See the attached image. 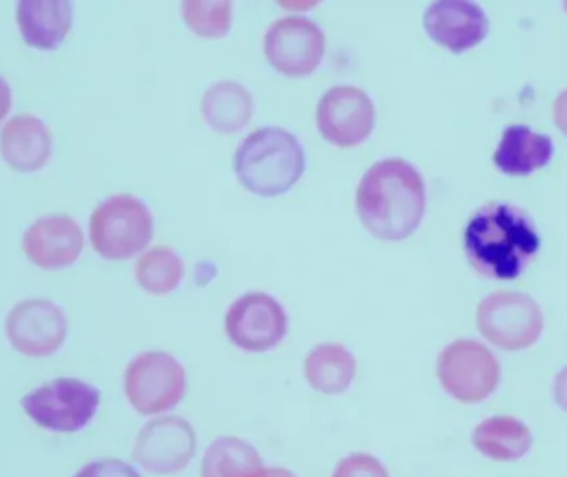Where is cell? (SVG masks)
<instances>
[{"instance_id":"6da1fadb","label":"cell","mask_w":567,"mask_h":477,"mask_svg":"<svg viewBox=\"0 0 567 477\" xmlns=\"http://www.w3.org/2000/svg\"><path fill=\"white\" fill-rule=\"evenodd\" d=\"M360 221L382 240L410 238L425 216L426 188L419 169L392 156L373 163L357 186Z\"/></svg>"},{"instance_id":"7a4b0ae2","label":"cell","mask_w":567,"mask_h":477,"mask_svg":"<svg viewBox=\"0 0 567 477\" xmlns=\"http://www.w3.org/2000/svg\"><path fill=\"white\" fill-rule=\"evenodd\" d=\"M463 243L476 272L488 279L512 280L535 259L542 238L523 209L508 203H489L473 212Z\"/></svg>"},{"instance_id":"3957f363","label":"cell","mask_w":567,"mask_h":477,"mask_svg":"<svg viewBox=\"0 0 567 477\" xmlns=\"http://www.w3.org/2000/svg\"><path fill=\"white\" fill-rule=\"evenodd\" d=\"M235 172L239 183L255 195H282L306 172L302 143L282 126H262L239 143Z\"/></svg>"},{"instance_id":"277c9868","label":"cell","mask_w":567,"mask_h":477,"mask_svg":"<svg viewBox=\"0 0 567 477\" xmlns=\"http://www.w3.org/2000/svg\"><path fill=\"white\" fill-rule=\"evenodd\" d=\"M476 326L498 349L519 352L538 342L545 330V317L528 293L496 290L480 302Z\"/></svg>"},{"instance_id":"5b68a950","label":"cell","mask_w":567,"mask_h":477,"mask_svg":"<svg viewBox=\"0 0 567 477\" xmlns=\"http://www.w3.org/2000/svg\"><path fill=\"white\" fill-rule=\"evenodd\" d=\"M153 236V215L133 195H113L96 206L90 218V238L100 256L128 259L148 246Z\"/></svg>"},{"instance_id":"8992f818","label":"cell","mask_w":567,"mask_h":477,"mask_svg":"<svg viewBox=\"0 0 567 477\" xmlns=\"http://www.w3.org/2000/svg\"><path fill=\"white\" fill-rule=\"evenodd\" d=\"M100 406V392L79 379H56L22 398V409L40 428L76 433L90 425Z\"/></svg>"},{"instance_id":"52a82bcc","label":"cell","mask_w":567,"mask_h":477,"mask_svg":"<svg viewBox=\"0 0 567 477\" xmlns=\"http://www.w3.org/2000/svg\"><path fill=\"white\" fill-rule=\"evenodd\" d=\"M436 375L456 402L478 405L498 388L502 365L492 350L472 339H460L440 352Z\"/></svg>"},{"instance_id":"ba28073f","label":"cell","mask_w":567,"mask_h":477,"mask_svg":"<svg viewBox=\"0 0 567 477\" xmlns=\"http://www.w3.org/2000/svg\"><path fill=\"white\" fill-rule=\"evenodd\" d=\"M185 393V369L169 353H140L126 369L125 395L140 415L168 412L182 402Z\"/></svg>"},{"instance_id":"9c48e42d","label":"cell","mask_w":567,"mask_h":477,"mask_svg":"<svg viewBox=\"0 0 567 477\" xmlns=\"http://www.w3.org/2000/svg\"><path fill=\"white\" fill-rule=\"evenodd\" d=\"M317 126L327 142L352 148L373 132L375 105L359 86H330L317 103Z\"/></svg>"},{"instance_id":"30bf717a","label":"cell","mask_w":567,"mask_h":477,"mask_svg":"<svg viewBox=\"0 0 567 477\" xmlns=\"http://www.w3.org/2000/svg\"><path fill=\"white\" fill-rule=\"evenodd\" d=\"M326 43V33L309 17H281L266 32V59L286 75H309L322 62Z\"/></svg>"},{"instance_id":"8fae6325","label":"cell","mask_w":567,"mask_h":477,"mask_svg":"<svg viewBox=\"0 0 567 477\" xmlns=\"http://www.w3.org/2000/svg\"><path fill=\"white\" fill-rule=\"evenodd\" d=\"M226 332L239 349L268 352L286 336V310L268 293H245L231 303L226 313Z\"/></svg>"},{"instance_id":"7c38bea8","label":"cell","mask_w":567,"mask_h":477,"mask_svg":"<svg viewBox=\"0 0 567 477\" xmlns=\"http://www.w3.org/2000/svg\"><path fill=\"white\" fill-rule=\"evenodd\" d=\"M6 333L17 352L39 359L63 345L69 322L62 309L50 300H22L7 315Z\"/></svg>"},{"instance_id":"4fadbf2b","label":"cell","mask_w":567,"mask_h":477,"mask_svg":"<svg viewBox=\"0 0 567 477\" xmlns=\"http://www.w3.org/2000/svg\"><path fill=\"white\" fill-rule=\"evenodd\" d=\"M195 455V429L188 422L175 416L155 419L143 426L133 449V459L145 471L158 476L182 471Z\"/></svg>"},{"instance_id":"5bb4252c","label":"cell","mask_w":567,"mask_h":477,"mask_svg":"<svg viewBox=\"0 0 567 477\" xmlns=\"http://www.w3.org/2000/svg\"><path fill=\"white\" fill-rule=\"evenodd\" d=\"M423 25L436 43L456 53L478 45L489 32L488 15L472 0H435L423 13Z\"/></svg>"},{"instance_id":"9a60e30c","label":"cell","mask_w":567,"mask_h":477,"mask_svg":"<svg viewBox=\"0 0 567 477\" xmlns=\"http://www.w3.org/2000/svg\"><path fill=\"white\" fill-rule=\"evenodd\" d=\"M83 232L66 215H49L37 219L25 235L22 247L40 269H63L72 266L83 250Z\"/></svg>"},{"instance_id":"2e32d148","label":"cell","mask_w":567,"mask_h":477,"mask_svg":"<svg viewBox=\"0 0 567 477\" xmlns=\"http://www.w3.org/2000/svg\"><path fill=\"white\" fill-rule=\"evenodd\" d=\"M52 136L42 120L20 113L7 122L0 133V155L10 168L32 173L49 162Z\"/></svg>"},{"instance_id":"e0dca14e","label":"cell","mask_w":567,"mask_h":477,"mask_svg":"<svg viewBox=\"0 0 567 477\" xmlns=\"http://www.w3.org/2000/svg\"><path fill=\"white\" fill-rule=\"evenodd\" d=\"M553 153L555 143L551 136L526 125H512L503 132L493 162L505 175L526 176L548 165Z\"/></svg>"},{"instance_id":"ac0fdd59","label":"cell","mask_w":567,"mask_h":477,"mask_svg":"<svg viewBox=\"0 0 567 477\" xmlns=\"http://www.w3.org/2000/svg\"><path fill=\"white\" fill-rule=\"evenodd\" d=\"M72 3L66 0H22L17 23L23 42L35 49H56L72 27Z\"/></svg>"},{"instance_id":"d6986e66","label":"cell","mask_w":567,"mask_h":477,"mask_svg":"<svg viewBox=\"0 0 567 477\" xmlns=\"http://www.w3.org/2000/svg\"><path fill=\"white\" fill-rule=\"evenodd\" d=\"M529 426L516 416L498 415L483 419L472 433L476 452L492 462L513 463L526 458L533 448Z\"/></svg>"},{"instance_id":"ffe728a7","label":"cell","mask_w":567,"mask_h":477,"mask_svg":"<svg viewBox=\"0 0 567 477\" xmlns=\"http://www.w3.org/2000/svg\"><path fill=\"white\" fill-rule=\"evenodd\" d=\"M255 100L236 80H219L208 86L202 98L206 123L219 133H233L251 122Z\"/></svg>"},{"instance_id":"44dd1931","label":"cell","mask_w":567,"mask_h":477,"mask_svg":"<svg viewBox=\"0 0 567 477\" xmlns=\"http://www.w3.org/2000/svg\"><path fill=\"white\" fill-rule=\"evenodd\" d=\"M357 360L340 343H320L310 350L303 363L307 382L327 395L346 392L355 379Z\"/></svg>"},{"instance_id":"7402d4cb","label":"cell","mask_w":567,"mask_h":477,"mask_svg":"<svg viewBox=\"0 0 567 477\" xmlns=\"http://www.w3.org/2000/svg\"><path fill=\"white\" fill-rule=\"evenodd\" d=\"M262 469V459L255 448L239 438L216 439L203 458V477H255Z\"/></svg>"},{"instance_id":"603a6c76","label":"cell","mask_w":567,"mask_h":477,"mask_svg":"<svg viewBox=\"0 0 567 477\" xmlns=\"http://www.w3.org/2000/svg\"><path fill=\"white\" fill-rule=\"evenodd\" d=\"M135 276L143 289L163 295L179 286L185 276V262L173 247L155 246L140 257Z\"/></svg>"},{"instance_id":"cb8c5ba5","label":"cell","mask_w":567,"mask_h":477,"mask_svg":"<svg viewBox=\"0 0 567 477\" xmlns=\"http://www.w3.org/2000/svg\"><path fill=\"white\" fill-rule=\"evenodd\" d=\"M182 13L193 32L202 37H223L233 23L229 0H185Z\"/></svg>"},{"instance_id":"d4e9b609","label":"cell","mask_w":567,"mask_h":477,"mask_svg":"<svg viewBox=\"0 0 567 477\" xmlns=\"http://www.w3.org/2000/svg\"><path fill=\"white\" fill-rule=\"evenodd\" d=\"M333 477H389V473L373 456L352 455L339 463Z\"/></svg>"},{"instance_id":"484cf974","label":"cell","mask_w":567,"mask_h":477,"mask_svg":"<svg viewBox=\"0 0 567 477\" xmlns=\"http://www.w3.org/2000/svg\"><path fill=\"white\" fill-rule=\"evenodd\" d=\"M75 477H142L122 459H100L80 469Z\"/></svg>"},{"instance_id":"4316f807","label":"cell","mask_w":567,"mask_h":477,"mask_svg":"<svg viewBox=\"0 0 567 477\" xmlns=\"http://www.w3.org/2000/svg\"><path fill=\"white\" fill-rule=\"evenodd\" d=\"M553 398L561 412L567 413V365L559 370L553 383Z\"/></svg>"},{"instance_id":"83f0119b","label":"cell","mask_w":567,"mask_h":477,"mask_svg":"<svg viewBox=\"0 0 567 477\" xmlns=\"http://www.w3.org/2000/svg\"><path fill=\"white\" fill-rule=\"evenodd\" d=\"M553 118L555 125L567 136V86L553 103Z\"/></svg>"},{"instance_id":"f1b7e54d","label":"cell","mask_w":567,"mask_h":477,"mask_svg":"<svg viewBox=\"0 0 567 477\" xmlns=\"http://www.w3.org/2000/svg\"><path fill=\"white\" fill-rule=\"evenodd\" d=\"M12 106V92H10L9 83L0 76V122L6 118Z\"/></svg>"},{"instance_id":"f546056e","label":"cell","mask_w":567,"mask_h":477,"mask_svg":"<svg viewBox=\"0 0 567 477\" xmlns=\"http://www.w3.org/2000/svg\"><path fill=\"white\" fill-rule=\"evenodd\" d=\"M255 477H296L292 475V473L287 471V469L282 468H272V469H265L262 468L261 471L258 473Z\"/></svg>"}]
</instances>
